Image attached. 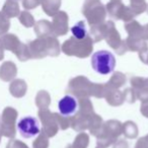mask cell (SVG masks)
Segmentation results:
<instances>
[{
    "mask_svg": "<svg viewBox=\"0 0 148 148\" xmlns=\"http://www.w3.org/2000/svg\"><path fill=\"white\" fill-rule=\"evenodd\" d=\"M116 66V58L113 53L107 50L97 51L91 56V67L97 73L108 75L114 71Z\"/></svg>",
    "mask_w": 148,
    "mask_h": 148,
    "instance_id": "cell-1",
    "label": "cell"
},
{
    "mask_svg": "<svg viewBox=\"0 0 148 148\" xmlns=\"http://www.w3.org/2000/svg\"><path fill=\"white\" fill-rule=\"evenodd\" d=\"M17 129L23 138H33L37 136L41 131V126L38 121V119L31 116L25 117L18 122L17 124Z\"/></svg>",
    "mask_w": 148,
    "mask_h": 148,
    "instance_id": "cell-2",
    "label": "cell"
},
{
    "mask_svg": "<svg viewBox=\"0 0 148 148\" xmlns=\"http://www.w3.org/2000/svg\"><path fill=\"white\" fill-rule=\"evenodd\" d=\"M16 120V112L12 108H5L2 113V122L0 125V133L6 137H13L15 135L14 122Z\"/></svg>",
    "mask_w": 148,
    "mask_h": 148,
    "instance_id": "cell-3",
    "label": "cell"
},
{
    "mask_svg": "<svg viewBox=\"0 0 148 148\" xmlns=\"http://www.w3.org/2000/svg\"><path fill=\"white\" fill-rule=\"evenodd\" d=\"M78 110V101L72 95H65L58 101V111L63 116H72Z\"/></svg>",
    "mask_w": 148,
    "mask_h": 148,
    "instance_id": "cell-4",
    "label": "cell"
},
{
    "mask_svg": "<svg viewBox=\"0 0 148 148\" xmlns=\"http://www.w3.org/2000/svg\"><path fill=\"white\" fill-rule=\"evenodd\" d=\"M15 67L11 62H5L0 67V79L3 81H8L13 77Z\"/></svg>",
    "mask_w": 148,
    "mask_h": 148,
    "instance_id": "cell-5",
    "label": "cell"
},
{
    "mask_svg": "<svg viewBox=\"0 0 148 148\" xmlns=\"http://www.w3.org/2000/svg\"><path fill=\"white\" fill-rule=\"evenodd\" d=\"M71 33L74 38H76L77 40H82L86 37L87 31L86 27H85L84 21H79L75 25H73L71 29Z\"/></svg>",
    "mask_w": 148,
    "mask_h": 148,
    "instance_id": "cell-6",
    "label": "cell"
},
{
    "mask_svg": "<svg viewBox=\"0 0 148 148\" xmlns=\"http://www.w3.org/2000/svg\"><path fill=\"white\" fill-rule=\"evenodd\" d=\"M2 12L6 15L7 17H12L14 15H16V13L18 12V7H17L16 3L11 2L10 0H7L6 3L4 4L2 8Z\"/></svg>",
    "mask_w": 148,
    "mask_h": 148,
    "instance_id": "cell-7",
    "label": "cell"
},
{
    "mask_svg": "<svg viewBox=\"0 0 148 148\" xmlns=\"http://www.w3.org/2000/svg\"><path fill=\"white\" fill-rule=\"evenodd\" d=\"M0 41L2 43L4 49L14 50V44L17 43V39L13 35H6L0 38Z\"/></svg>",
    "mask_w": 148,
    "mask_h": 148,
    "instance_id": "cell-8",
    "label": "cell"
},
{
    "mask_svg": "<svg viewBox=\"0 0 148 148\" xmlns=\"http://www.w3.org/2000/svg\"><path fill=\"white\" fill-rule=\"evenodd\" d=\"M9 29V21L7 16L1 11L0 12V36L4 35Z\"/></svg>",
    "mask_w": 148,
    "mask_h": 148,
    "instance_id": "cell-9",
    "label": "cell"
},
{
    "mask_svg": "<svg viewBox=\"0 0 148 148\" xmlns=\"http://www.w3.org/2000/svg\"><path fill=\"white\" fill-rule=\"evenodd\" d=\"M3 50H4V47H3L2 43L0 41V60H2L3 57H4V52H3Z\"/></svg>",
    "mask_w": 148,
    "mask_h": 148,
    "instance_id": "cell-10",
    "label": "cell"
}]
</instances>
